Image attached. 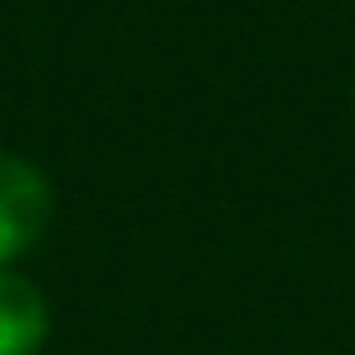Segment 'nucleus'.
Masks as SVG:
<instances>
[{
  "mask_svg": "<svg viewBox=\"0 0 355 355\" xmlns=\"http://www.w3.org/2000/svg\"><path fill=\"white\" fill-rule=\"evenodd\" d=\"M47 220H53V189L42 167H32L16 152H0V266L32 251Z\"/></svg>",
  "mask_w": 355,
  "mask_h": 355,
  "instance_id": "nucleus-1",
  "label": "nucleus"
},
{
  "mask_svg": "<svg viewBox=\"0 0 355 355\" xmlns=\"http://www.w3.org/2000/svg\"><path fill=\"white\" fill-rule=\"evenodd\" d=\"M47 340V298L32 277L0 266V355H37Z\"/></svg>",
  "mask_w": 355,
  "mask_h": 355,
  "instance_id": "nucleus-2",
  "label": "nucleus"
}]
</instances>
